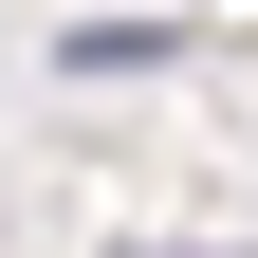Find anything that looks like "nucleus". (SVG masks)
Here are the masks:
<instances>
[{
  "label": "nucleus",
  "mask_w": 258,
  "mask_h": 258,
  "mask_svg": "<svg viewBox=\"0 0 258 258\" xmlns=\"http://www.w3.org/2000/svg\"><path fill=\"white\" fill-rule=\"evenodd\" d=\"M166 55V19H92V37H55V74H148Z\"/></svg>",
  "instance_id": "1"
},
{
  "label": "nucleus",
  "mask_w": 258,
  "mask_h": 258,
  "mask_svg": "<svg viewBox=\"0 0 258 258\" xmlns=\"http://www.w3.org/2000/svg\"><path fill=\"white\" fill-rule=\"evenodd\" d=\"M129 258H258V240H129Z\"/></svg>",
  "instance_id": "2"
}]
</instances>
